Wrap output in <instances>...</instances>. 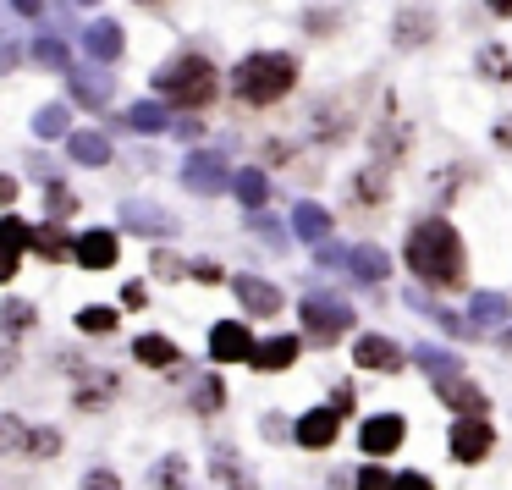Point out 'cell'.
Instances as JSON below:
<instances>
[{"instance_id": "f1b7e54d", "label": "cell", "mask_w": 512, "mask_h": 490, "mask_svg": "<svg viewBox=\"0 0 512 490\" xmlns=\"http://www.w3.org/2000/svg\"><path fill=\"white\" fill-rule=\"evenodd\" d=\"M215 479H221L226 490H254V479H248L243 457H237V452H226V446H215Z\"/></svg>"}, {"instance_id": "7bdbcfd3", "label": "cell", "mask_w": 512, "mask_h": 490, "mask_svg": "<svg viewBox=\"0 0 512 490\" xmlns=\"http://www.w3.org/2000/svg\"><path fill=\"white\" fill-rule=\"evenodd\" d=\"M149 265H155V276H160V281H182V276H188V259L171 254V248H160V254L149 259Z\"/></svg>"}, {"instance_id": "8d00e7d4", "label": "cell", "mask_w": 512, "mask_h": 490, "mask_svg": "<svg viewBox=\"0 0 512 490\" xmlns=\"http://www.w3.org/2000/svg\"><path fill=\"white\" fill-rule=\"evenodd\" d=\"M34 61H39V67H50V72H72V50L61 45V39H39Z\"/></svg>"}, {"instance_id": "ee69618b", "label": "cell", "mask_w": 512, "mask_h": 490, "mask_svg": "<svg viewBox=\"0 0 512 490\" xmlns=\"http://www.w3.org/2000/svg\"><path fill=\"white\" fill-rule=\"evenodd\" d=\"M424 314H430L441 331H452V336H474V325H468L463 314H452V309H430V303H424Z\"/></svg>"}, {"instance_id": "7c38bea8", "label": "cell", "mask_w": 512, "mask_h": 490, "mask_svg": "<svg viewBox=\"0 0 512 490\" xmlns=\"http://www.w3.org/2000/svg\"><path fill=\"white\" fill-rule=\"evenodd\" d=\"M336 424H342V413H336V408H309L298 424H292V441L309 446V452H325V446L336 441Z\"/></svg>"}, {"instance_id": "9f6ffc18", "label": "cell", "mask_w": 512, "mask_h": 490, "mask_svg": "<svg viewBox=\"0 0 512 490\" xmlns=\"http://www.w3.org/2000/svg\"><path fill=\"white\" fill-rule=\"evenodd\" d=\"M17 265H23V259H17V254H6V248H0V281H12V276H17Z\"/></svg>"}, {"instance_id": "5b68a950", "label": "cell", "mask_w": 512, "mask_h": 490, "mask_svg": "<svg viewBox=\"0 0 512 490\" xmlns=\"http://www.w3.org/2000/svg\"><path fill=\"white\" fill-rule=\"evenodd\" d=\"M490 446H496V430L485 424V413H463V419L452 424V435H446V452H452L457 463H485Z\"/></svg>"}, {"instance_id": "d590c367", "label": "cell", "mask_w": 512, "mask_h": 490, "mask_svg": "<svg viewBox=\"0 0 512 490\" xmlns=\"http://www.w3.org/2000/svg\"><path fill=\"white\" fill-rule=\"evenodd\" d=\"M413 364L430 369L435 380H452V375H457V358H452V353H435V347H413Z\"/></svg>"}, {"instance_id": "9c48e42d", "label": "cell", "mask_w": 512, "mask_h": 490, "mask_svg": "<svg viewBox=\"0 0 512 490\" xmlns=\"http://www.w3.org/2000/svg\"><path fill=\"white\" fill-rule=\"evenodd\" d=\"M72 259H78L83 270H111L116 259H122V237L105 232V226H94V232H83L78 243H72Z\"/></svg>"}, {"instance_id": "be15d7a7", "label": "cell", "mask_w": 512, "mask_h": 490, "mask_svg": "<svg viewBox=\"0 0 512 490\" xmlns=\"http://www.w3.org/2000/svg\"><path fill=\"white\" fill-rule=\"evenodd\" d=\"M78 6H100V0H78Z\"/></svg>"}, {"instance_id": "94428289", "label": "cell", "mask_w": 512, "mask_h": 490, "mask_svg": "<svg viewBox=\"0 0 512 490\" xmlns=\"http://www.w3.org/2000/svg\"><path fill=\"white\" fill-rule=\"evenodd\" d=\"M138 6H166V0H138Z\"/></svg>"}, {"instance_id": "83f0119b", "label": "cell", "mask_w": 512, "mask_h": 490, "mask_svg": "<svg viewBox=\"0 0 512 490\" xmlns=\"http://www.w3.org/2000/svg\"><path fill=\"white\" fill-rule=\"evenodd\" d=\"M430 34H435V17H430V12H402V17H397V45H402V50L430 45Z\"/></svg>"}, {"instance_id": "e575fe53", "label": "cell", "mask_w": 512, "mask_h": 490, "mask_svg": "<svg viewBox=\"0 0 512 490\" xmlns=\"http://www.w3.org/2000/svg\"><path fill=\"white\" fill-rule=\"evenodd\" d=\"M45 210H50V221H72L78 215V199H72L67 182H50L45 188Z\"/></svg>"}, {"instance_id": "4fadbf2b", "label": "cell", "mask_w": 512, "mask_h": 490, "mask_svg": "<svg viewBox=\"0 0 512 490\" xmlns=\"http://www.w3.org/2000/svg\"><path fill=\"white\" fill-rule=\"evenodd\" d=\"M408 149H413L408 122H397V111L386 105V116H380V127H375V160H380V166H397Z\"/></svg>"}, {"instance_id": "91938a15", "label": "cell", "mask_w": 512, "mask_h": 490, "mask_svg": "<svg viewBox=\"0 0 512 490\" xmlns=\"http://www.w3.org/2000/svg\"><path fill=\"white\" fill-rule=\"evenodd\" d=\"M496 138H501V144H507V149H512V122H507V127H501V133H496Z\"/></svg>"}, {"instance_id": "5bb4252c", "label": "cell", "mask_w": 512, "mask_h": 490, "mask_svg": "<svg viewBox=\"0 0 512 490\" xmlns=\"http://www.w3.org/2000/svg\"><path fill=\"white\" fill-rule=\"evenodd\" d=\"M435 397L446 402V408L463 419V413H485L490 408V397H485V386H474V380H463V375H452V380H435Z\"/></svg>"}, {"instance_id": "cb8c5ba5", "label": "cell", "mask_w": 512, "mask_h": 490, "mask_svg": "<svg viewBox=\"0 0 512 490\" xmlns=\"http://www.w3.org/2000/svg\"><path fill=\"white\" fill-rule=\"evenodd\" d=\"M386 171H391V166H380V160L358 171V177H353V204H364V210H380V204H386Z\"/></svg>"}, {"instance_id": "60d3db41", "label": "cell", "mask_w": 512, "mask_h": 490, "mask_svg": "<svg viewBox=\"0 0 512 490\" xmlns=\"http://www.w3.org/2000/svg\"><path fill=\"white\" fill-rule=\"evenodd\" d=\"M221 402H226V391H221V380H215V375L193 380V408H199V413H215Z\"/></svg>"}, {"instance_id": "f546056e", "label": "cell", "mask_w": 512, "mask_h": 490, "mask_svg": "<svg viewBox=\"0 0 512 490\" xmlns=\"http://www.w3.org/2000/svg\"><path fill=\"white\" fill-rule=\"evenodd\" d=\"M111 397H116V375H111V369H100V375H89V380H83L78 408H83V413H94V408H105Z\"/></svg>"}, {"instance_id": "4316f807", "label": "cell", "mask_w": 512, "mask_h": 490, "mask_svg": "<svg viewBox=\"0 0 512 490\" xmlns=\"http://www.w3.org/2000/svg\"><path fill=\"white\" fill-rule=\"evenodd\" d=\"M127 127H133V133H166V127H171L166 100H138L133 111H127Z\"/></svg>"}, {"instance_id": "44dd1931", "label": "cell", "mask_w": 512, "mask_h": 490, "mask_svg": "<svg viewBox=\"0 0 512 490\" xmlns=\"http://www.w3.org/2000/svg\"><path fill=\"white\" fill-rule=\"evenodd\" d=\"M67 155L78 160V166H111V138L105 133H67Z\"/></svg>"}, {"instance_id": "484cf974", "label": "cell", "mask_w": 512, "mask_h": 490, "mask_svg": "<svg viewBox=\"0 0 512 490\" xmlns=\"http://www.w3.org/2000/svg\"><path fill=\"white\" fill-rule=\"evenodd\" d=\"M67 83H72V100L89 105V111H100L111 100V78H100V72H67Z\"/></svg>"}, {"instance_id": "ffe728a7", "label": "cell", "mask_w": 512, "mask_h": 490, "mask_svg": "<svg viewBox=\"0 0 512 490\" xmlns=\"http://www.w3.org/2000/svg\"><path fill=\"white\" fill-rule=\"evenodd\" d=\"M507 320H512V303L501 292H474V303H468V325L474 331H490V325H507Z\"/></svg>"}, {"instance_id": "e0dca14e", "label": "cell", "mask_w": 512, "mask_h": 490, "mask_svg": "<svg viewBox=\"0 0 512 490\" xmlns=\"http://www.w3.org/2000/svg\"><path fill=\"white\" fill-rule=\"evenodd\" d=\"M83 50H89V61L111 67V61L122 56V28L105 23V17H100V23H89V28H83Z\"/></svg>"}, {"instance_id": "6f0895ef", "label": "cell", "mask_w": 512, "mask_h": 490, "mask_svg": "<svg viewBox=\"0 0 512 490\" xmlns=\"http://www.w3.org/2000/svg\"><path fill=\"white\" fill-rule=\"evenodd\" d=\"M12 12H23V17H39V12H45V0H12Z\"/></svg>"}, {"instance_id": "8fae6325", "label": "cell", "mask_w": 512, "mask_h": 490, "mask_svg": "<svg viewBox=\"0 0 512 490\" xmlns=\"http://www.w3.org/2000/svg\"><path fill=\"white\" fill-rule=\"evenodd\" d=\"M248 353H254V336H248V325L221 320V325L210 331V358H215V364H248Z\"/></svg>"}, {"instance_id": "816d5d0a", "label": "cell", "mask_w": 512, "mask_h": 490, "mask_svg": "<svg viewBox=\"0 0 512 490\" xmlns=\"http://www.w3.org/2000/svg\"><path fill=\"white\" fill-rule=\"evenodd\" d=\"M171 133H177L182 144H193V138H204V122H193V116H182V122L171 127Z\"/></svg>"}, {"instance_id": "f907efd6", "label": "cell", "mask_w": 512, "mask_h": 490, "mask_svg": "<svg viewBox=\"0 0 512 490\" xmlns=\"http://www.w3.org/2000/svg\"><path fill=\"white\" fill-rule=\"evenodd\" d=\"M391 490H435L424 474H391Z\"/></svg>"}, {"instance_id": "6da1fadb", "label": "cell", "mask_w": 512, "mask_h": 490, "mask_svg": "<svg viewBox=\"0 0 512 490\" xmlns=\"http://www.w3.org/2000/svg\"><path fill=\"white\" fill-rule=\"evenodd\" d=\"M408 270L435 292H463L468 287V254H463V237H457L452 221L430 215L408 232Z\"/></svg>"}, {"instance_id": "c3c4849f", "label": "cell", "mask_w": 512, "mask_h": 490, "mask_svg": "<svg viewBox=\"0 0 512 490\" xmlns=\"http://www.w3.org/2000/svg\"><path fill=\"white\" fill-rule=\"evenodd\" d=\"M265 441H292V424L281 413H265Z\"/></svg>"}, {"instance_id": "8992f818", "label": "cell", "mask_w": 512, "mask_h": 490, "mask_svg": "<svg viewBox=\"0 0 512 490\" xmlns=\"http://www.w3.org/2000/svg\"><path fill=\"white\" fill-rule=\"evenodd\" d=\"M182 188L199 193V199H215V193L232 188V166H226L221 155H188V166H182Z\"/></svg>"}, {"instance_id": "11a10c76", "label": "cell", "mask_w": 512, "mask_h": 490, "mask_svg": "<svg viewBox=\"0 0 512 490\" xmlns=\"http://www.w3.org/2000/svg\"><path fill=\"white\" fill-rule=\"evenodd\" d=\"M331 408H336V413H353V386H336Z\"/></svg>"}, {"instance_id": "3957f363", "label": "cell", "mask_w": 512, "mask_h": 490, "mask_svg": "<svg viewBox=\"0 0 512 490\" xmlns=\"http://www.w3.org/2000/svg\"><path fill=\"white\" fill-rule=\"evenodd\" d=\"M155 94L166 105H177V111H204V105L221 94V78H215V67L204 56L182 50V56H171L166 67L155 72Z\"/></svg>"}, {"instance_id": "2e32d148", "label": "cell", "mask_w": 512, "mask_h": 490, "mask_svg": "<svg viewBox=\"0 0 512 490\" xmlns=\"http://www.w3.org/2000/svg\"><path fill=\"white\" fill-rule=\"evenodd\" d=\"M342 265L353 270L358 281H369V287H380V281L391 276V254H380L375 243H364V248H347V254H342Z\"/></svg>"}, {"instance_id": "f5cc1de1", "label": "cell", "mask_w": 512, "mask_h": 490, "mask_svg": "<svg viewBox=\"0 0 512 490\" xmlns=\"http://www.w3.org/2000/svg\"><path fill=\"white\" fill-rule=\"evenodd\" d=\"M17 61H23V50H17L12 39H0V72H12Z\"/></svg>"}, {"instance_id": "680465c9", "label": "cell", "mask_w": 512, "mask_h": 490, "mask_svg": "<svg viewBox=\"0 0 512 490\" xmlns=\"http://www.w3.org/2000/svg\"><path fill=\"white\" fill-rule=\"evenodd\" d=\"M485 6H490L496 17H512V0H485Z\"/></svg>"}, {"instance_id": "74e56055", "label": "cell", "mask_w": 512, "mask_h": 490, "mask_svg": "<svg viewBox=\"0 0 512 490\" xmlns=\"http://www.w3.org/2000/svg\"><path fill=\"white\" fill-rule=\"evenodd\" d=\"M23 446H28V424L17 419V413H0V457L23 452Z\"/></svg>"}, {"instance_id": "1f68e13d", "label": "cell", "mask_w": 512, "mask_h": 490, "mask_svg": "<svg viewBox=\"0 0 512 490\" xmlns=\"http://www.w3.org/2000/svg\"><path fill=\"white\" fill-rule=\"evenodd\" d=\"M474 67H479V78H490V83H512V56L501 45H485L474 56Z\"/></svg>"}, {"instance_id": "6125c7cd", "label": "cell", "mask_w": 512, "mask_h": 490, "mask_svg": "<svg viewBox=\"0 0 512 490\" xmlns=\"http://www.w3.org/2000/svg\"><path fill=\"white\" fill-rule=\"evenodd\" d=\"M501 342H507V347H512V325H507V336H501Z\"/></svg>"}, {"instance_id": "d6a6232c", "label": "cell", "mask_w": 512, "mask_h": 490, "mask_svg": "<svg viewBox=\"0 0 512 490\" xmlns=\"http://www.w3.org/2000/svg\"><path fill=\"white\" fill-rule=\"evenodd\" d=\"M34 133H39V138H67V133H72V111H67V105H39Z\"/></svg>"}, {"instance_id": "7dc6e473", "label": "cell", "mask_w": 512, "mask_h": 490, "mask_svg": "<svg viewBox=\"0 0 512 490\" xmlns=\"http://www.w3.org/2000/svg\"><path fill=\"white\" fill-rule=\"evenodd\" d=\"M254 232H259V237H265V243H270V248H281V243H287V232H281V226H276V221H265V215H259V210H254Z\"/></svg>"}, {"instance_id": "603a6c76", "label": "cell", "mask_w": 512, "mask_h": 490, "mask_svg": "<svg viewBox=\"0 0 512 490\" xmlns=\"http://www.w3.org/2000/svg\"><path fill=\"white\" fill-rule=\"evenodd\" d=\"M133 358H138V364H149V369H171L182 358V347L171 342V336L149 331V336H138V342H133Z\"/></svg>"}, {"instance_id": "277c9868", "label": "cell", "mask_w": 512, "mask_h": 490, "mask_svg": "<svg viewBox=\"0 0 512 490\" xmlns=\"http://www.w3.org/2000/svg\"><path fill=\"white\" fill-rule=\"evenodd\" d=\"M298 320H303V342H314V347H331V342H342V336L353 331V309H347L342 298H331V292L303 298Z\"/></svg>"}, {"instance_id": "9a60e30c", "label": "cell", "mask_w": 512, "mask_h": 490, "mask_svg": "<svg viewBox=\"0 0 512 490\" xmlns=\"http://www.w3.org/2000/svg\"><path fill=\"white\" fill-rule=\"evenodd\" d=\"M303 336H270V342H254V353H248V364L259 369V375H276V369H292V358H298Z\"/></svg>"}, {"instance_id": "ab89813d", "label": "cell", "mask_w": 512, "mask_h": 490, "mask_svg": "<svg viewBox=\"0 0 512 490\" xmlns=\"http://www.w3.org/2000/svg\"><path fill=\"white\" fill-rule=\"evenodd\" d=\"M0 325L12 336H23V331H34V303H23V298H12L6 309H0Z\"/></svg>"}, {"instance_id": "d6986e66", "label": "cell", "mask_w": 512, "mask_h": 490, "mask_svg": "<svg viewBox=\"0 0 512 490\" xmlns=\"http://www.w3.org/2000/svg\"><path fill=\"white\" fill-rule=\"evenodd\" d=\"M28 248H34L39 259H72V237L61 232V221H45V226H28Z\"/></svg>"}, {"instance_id": "681fc988", "label": "cell", "mask_w": 512, "mask_h": 490, "mask_svg": "<svg viewBox=\"0 0 512 490\" xmlns=\"http://www.w3.org/2000/svg\"><path fill=\"white\" fill-rule=\"evenodd\" d=\"M122 303H127V309H144V303H149V287H144V281H127V287H122Z\"/></svg>"}, {"instance_id": "7a4b0ae2", "label": "cell", "mask_w": 512, "mask_h": 490, "mask_svg": "<svg viewBox=\"0 0 512 490\" xmlns=\"http://www.w3.org/2000/svg\"><path fill=\"white\" fill-rule=\"evenodd\" d=\"M298 89V61L281 56V50H254V56H243L232 67V94L243 105H281L287 94Z\"/></svg>"}, {"instance_id": "db71d44e", "label": "cell", "mask_w": 512, "mask_h": 490, "mask_svg": "<svg viewBox=\"0 0 512 490\" xmlns=\"http://www.w3.org/2000/svg\"><path fill=\"white\" fill-rule=\"evenodd\" d=\"M12 204H17V177L0 171V210H12Z\"/></svg>"}, {"instance_id": "ba28073f", "label": "cell", "mask_w": 512, "mask_h": 490, "mask_svg": "<svg viewBox=\"0 0 512 490\" xmlns=\"http://www.w3.org/2000/svg\"><path fill=\"white\" fill-rule=\"evenodd\" d=\"M402 435H408L402 413H375V419L358 424V446H364V457H386V452H397Z\"/></svg>"}, {"instance_id": "52a82bcc", "label": "cell", "mask_w": 512, "mask_h": 490, "mask_svg": "<svg viewBox=\"0 0 512 490\" xmlns=\"http://www.w3.org/2000/svg\"><path fill=\"white\" fill-rule=\"evenodd\" d=\"M353 364H358V369H375V375H397V369L408 364V353H402L391 336H375V331H369V336H358V342H353Z\"/></svg>"}, {"instance_id": "bcb514c9", "label": "cell", "mask_w": 512, "mask_h": 490, "mask_svg": "<svg viewBox=\"0 0 512 490\" xmlns=\"http://www.w3.org/2000/svg\"><path fill=\"white\" fill-rule=\"evenodd\" d=\"M78 490H122V479L111 474V468H89V474H83V485Z\"/></svg>"}, {"instance_id": "b9f144b4", "label": "cell", "mask_w": 512, "mask_h": 490, "mask_svg": "<svg viewBox=\"0 0 512 490\" xmlns=\"http://www.w3.org/2000/svg\"><path fill=\"white\" fill-rule=\"evenodd\" d=\"M0 248L23 259V248H28V226L17 221V215H0Z\"/></svg>"}, {"instance_id": "836d02e7", "label": "cell", "mask_w": 512, "mask_h": 490, "mask_svg": "<svg viewBox=\"0 0 512 490\" xmlns=\"http://www.w3.org/2000/svg\"><path fill=\"white\" fill-rule=\"evenodd\" d=\"M78 331H83V336H111V331H116V309H100V303L78 309Z\"/></svg>"}, {"instance_id": "30bf717a", "label": "cell", "mask_w": 512, "mask_h": 490, "mask_svg": "<svg viewBox=\"0 0 512 490\" xmlns=\"http://www.w3.org/2000/svg\"><path fill=\"white\" fill-rule=\"evenodd\" d=\"M232 292L243 298L248 314H259V320H276L281 303H287V298H281V287H270L265 276H232Z\"/></svg>"}, {"instance_id": "ac0fdd59", "label": "cell", "mask_w": 512, "mask_h": 490, "mask_svg": "<svg viewBox=\"0 0 512 490\" xmlns=\"http://www.w3.org/2000/svg\"><path fill=\"white\" fill-rule=\"evenodd\" d=\"M122 226H127V232H138V237H171V232H177V221L160 215L155 204H122Z\"/></svg>"}, {"instance_id": "4dcf8cb0", "label": "cell", "mask_w": 512, "mask_h": 490, "mask_svg": "<svg viewBox=\"0 0 512 490\" xmlns=\"http://www.w3.org/2000/svg\"><path fill=\"white\" fill-rule=\"evenodd\" d=\"M149 479H155V490H188V457H182V452H166Z\"/></svg>"}, {"instance_id": "d4e9b609", "label": "cell", "mask_w": 512, "mask_h": 490, "mask_svg": "<svg viewBox=\"0 0 512 490\" xmlns=\"http://www.w3.org/2000/svg\"><path fill=\"white\" fill-rule=\"evenodd\" d=\"M292 232L303 237V243H325V237H331V210H320V204H298V210H292Z\"/></svg>"}, {"instance_id": "f35d334b", "label": "cell", "mask_w": 512, "mask_h": 490, "mask_svg": "<svg viewBox=\"0 0 512 490\" xmlns=\"http://www.w3.org/2000/svg\"><path fill=\"white\" fill-rule=\"evenodd\" d=\"M23 452L56 457V452H61V430H50V424H28V446H23Z\"/></svg>"}, {"instance_id": "f6af8a7d", "label": "cell", "mask_w": 512, "mask_h": 490, "mask_svg": "<svg viewBox=\"0 0 512 490\" xmlns=\"http://www.w3.org/2000/svg\"><path fill=\"white\" fill-rule=\"evenodd\" d=\"M358 490H391V474L380 463H369V468H358Z\"/></svg>"}, {"instance_id": "7402d4cb", "label": "cell", "mask_w": 512, "mask_h": 490, "mask_svg": "<svg viewBox=\"0 0 512 490\" xmlns=\"http://www.w3.org/2000/svg\"><path fill=\"white\" fill-rule=\"evenodd\" d=\"M232 193H237V204H243V210H265V204H270V171H259V166L237 171Z\"/></svg>"}]
</instances>
